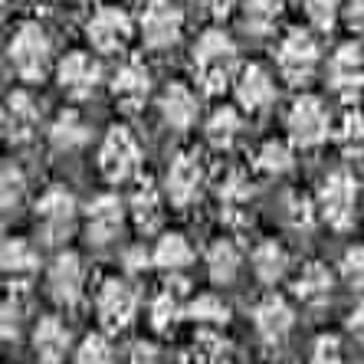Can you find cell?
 Segmentation results:
<instances>
[{
  "instance_id": "obj_9",
  "label": "cell",
  "mask_w": 364,
  "mask_h": 364,
  "mask_svg": "<svg viewBox=\"0 0 364 364\" xmlns=\"http://www.w3.org/2000/svg\"><path fill=\"white\" fill-rule=\"evenodd\" d=\"M138 33V20H132V14L122 7H95L92 17L85 20V40L99 56H119L128 50L132 36Z\"/></svg>"
},
{
  "instance_id": "obj_18",
  "label": "cell",
  "mask_w": 364,
  "mask_h": 364,
  "mask_svg": "<svg viewBox=\"0 0 364 364\" xmlns=\"http://www.w3.org/2000/svg\"><path fill=\"white\" fill-rule=\"evenodd\" d=\"M40 132V105L30 92L17 89L4 102V138L10 144H26Z\"/></svg>"
},
{
  "instance_id": "obj_27",
  "label": "cell",
  "mask_w": 364,
  "mask_h": 364,
  "mask_svg": "<svg viewBox=\"0 0 364 364\" xmlns=\"http://www.w3.org/2000/svg\"><path fill=\"white\" fill-rule=\"evenodd\" d=\"M85 141H89V125H85V119L76 109H66L53 119L50 144L56 148V151H66V154L79 151V148H85Z\"/></svg>"
},
{
  "instance_id": "obj_16",
  "label": "cell",
  "mask_w": 364,
  "mask_h": 364,
  "mask_svg": "<svg viewBox=\"0 0 364 364\" xmlns=\"http://www.w3.org/2000/svg\"><path fill=\"white\" fill-rule=\"evenodd\" d=\"M109 92L122 112H141L151 99V69L141 60H125L109 79Z\"/></svg>"
},
{
  "instance_id": "obj_22",
  "label": "cell",
  "mask_w": 364,
  "mask_h": 364,
  "mask_svg": "<svg viewBox=\"0 0 364 364\" xmlns=\"http://www.w3.org/2000/svg\"><path fill=\"white\" fill-rule=\"evenodd\" d=\"M0 263H4V279L10 286H30L36 279V272H40V253H36L33 243H26V240H17L10 237L4 240V256H0Z\"/></svg>"
},
{
  "instance_id": "obj_8",
  "label": "cell",
  "mask_w": 364,
  "mask_h": 364,
  "mask_svg": "<svg viewBox=\"0 0 364 364\" xmlns=\"http://www.w3.org/2000/svg\"><path fill=\"white\" fill-rule=\"evenodd\" d=\"M335 132L328 109L318 95H299L286 109V135L296 148H318Z\"/></svg>"
},
{
  "instance_id": "obj_6",
  "label": "cell",
  "mask_w": 364,
  "mask_h": 364,
  "mask_svg": "<svg viewBox=\"0 0 364 364\" xmlns=\"http://www.w3.org/2000/svg\"><path fill=\"white\" fill-rule=\"evenodd\" d=\"M358 200H361V187L351 171H331L328 178L318 187V200L315 210L328 227L348 230L358 217Z\"/></svg>"
},
{
  "instance_id": "obj_4",
  "label": "cell",
  "mask_w": 364,
  "mask_h": 364,
  "mask_svg": "<svg viewBox=\"0 0 364 364\" xmlns=\"http://www.w3.org/2000/svg\"><path fill=\"white\" fill-rule=\"evenodd\" d=\"M79 227L76 194L63 184H50L36 200V237L46 246H63Z\"/></svg>"
},
{
  "instance_id": "obj_23",
  "label": "cell",
  "mask_w": 364,
  "mask_h": 364,
  "mask_svg": "<svg viewBox=\"0 0 364 364\" xmlns=\"http://www.w3.org/2000/svg\"><path fill=\"white\" fill-rule=\"evenodd\" d=\"M331 289H335V276H331V269L325 263H305L302 272L296 276V282H292L296 299L302 305H309V309H318V305L328 302Z\"/></svg>"
},
{
  "instance_id": "obj_45",
  "label": "cell",
  "mask_w": 364,
  "mask_h": 364,
  "mask_svg": "<svg viewBox=\"0 0 364 364\" xmlns=\"http://www.w3.org/2000/svg\"><path fill=\"white\" fill-rule=\"evenodd\" d=\"M348 331H351V338L364 345V299L348 312Z\"/></svg>"
},
{
  "instance_id": "obj_24",
  "label": "cell",
  "mask_w": 364,
  "mask_h": 364,
  "mask_svg": "<svg viewBox=\"0 0 364 364\" xmlns=\"http://www.w3.org/2000/svg\"><path fill=\"white\" fill-rule=\"evenodd\" d=\"M128 213H132L135 227L144 230V233L158 230L161 227V220H164V197H161V191H158L151 181L138 184L135 194L128 197Z\"/></svg>"
},
{
  "instance_id": "obj_20",
  "label": "cell",
  "mask_w": 364,
  "mask_h": 364,
  "mask_svg": "<svg viewBox=\"0 0 364 364\" xmlns=\"http://www.w3.org/2000/svg\"><path fill=\"white\" fill-rule=\"evenodd\" d=\"M253 325H256V335L266 345H282L289 338L292 325H296V312H292V305L282 296H266L253 309Z\"/></svg>"
},
{
  "instance_id": "obj_17",
  "label": "cell",
  "mask_w": 364,
  "mask_h": 364,
  "mask_svg": "<svg viewBox=\"0 0 364 364\" xmlns=\"http://www.w3.org/2000/svg\"><path fill=\"white\" fill-rule=\"evenodd\" d=\"M233 99L243 112L259 115L276 102V76L259 63H250V66L240 69L237 82H233Z\"/></svg>"
},
{
  "instance_id": "obj_41",
  "label": "cell",
  "mask_w": 364,
  "mask_h": 364,
  "mask_svg": "<svg viewBox=\"0 0 364 364\" xmlns=\"http://www.w3.org/2000/svg\"><path fill=\"white\" fill-rule=\"evenodd\" d=\"M341 23H345L348 30H364V0H345Z\"/></svg>"
},
{
  "instance_id": "obj_48",
  "label": "cell",
  "mask_w": 364,
  "mask_h": 364,
  "mask_svg": "<svg viewBox=\"0 0 364 364\" xmlns=\"http://www.w3.org/2000/svg\"><path fill=\"white\" fill-rule=\"evenodd\" d=\"M26 4H53V0H26Z\"/></svg>"
},
{
  "instance_id": "obj_47",
  "label": "cell",
  "mask_w": 364,
  "mask_h": 364,
  "mask_svg": "<svg viewBox=\"0 0 364 364\" xmlns=\"http://www.w3.org/2000/svg\"><path fill=\"white\" fill-rule=\"evenodd\" d=\"M76 7H85V4H99V0H73Z\"/></svg>"
},
{
  "instance_id": "obj_25",
  "label": "cell",
  "mask_w": 364,
  "mask_h": 364,
  "mask_svg": "<svg viewBox=\"0 0 364 364\" xmlns=\"http://www.w3.org/2000/svg\"><path fill=\"white\" fill-rule=\"evenodd\" d=\"M151 259L158 269L178 276V272H184L187 266L194 263V250H191L184 233H161L158 243H154V250H151Z\"/></svg>"
},
{
  "instance_id": "obj_3",
  "label": "cell",
  "mask_w": 364,
  "mask_h": 364,
  "mask_svg": "<svg viewBox=\"0 0 364 364\" xmlns=\"http://www.w3.org/2000/svg\"><path fill=\"white\" fill-rule=\"evenodd\" d=\"M276 69H279V79L292 89H305L318 76V66H322V50H318V40H315L309 30L302 26H292L279 36L276 43Z\"/></svg>"
},
{
  "instance_id": "obj_36",
  "label": "cell",
  "mask_w": 364,
  "mask_h": 364,
  "mask_svg": "<svg viewBox=\"0 0 364 364\" xmlns=\"http://www.w3.org/2000/svg\"><path fill=\"white\" fill-rule=\"evenodd\" d=\"M76 364H115V348L105 335H89L76 348Z\"/></svg>"
},
{
  "instance_id": "obj_2",
  "label": "cell",
  "mask_w": 364,
  "mask_h": 364,
  "mask_svg": "<svg viewBox=\"0 0 364 364\" xmlns=\"http://www.w3.org/2000/svg\"><path fill=\"white\" fill-rule=\"evenodd\" d=\"M7 63L17 73L20 82H26V85H36L50 76V73H56L53 36L46 33V26L36 23V20L20 23L7 43Z\"/></svg>"
},
{
  "instance_id": "obj_40",
  "label": "cell",
  "mask_w": 364,
  "mask_h": 364,
  "mask_svg": "<svg viewBox=\"0 0 364 364\" xmlns=\"http://www.w3.org/2000/svg\"><path fill=\"white\" fill-rule=\"evenodd\" d=\"M309 364H345V351H341L338 338H331V335H322V338L315 341Z\"/></svg>"
},
{
  "instance_id": "obj_21",
  "label": "cell",
  "mask_w": 364,
  "mask_h": 364,
  "mask_svg": "<svg viewBox=\"0 0 364 364\" xmlns=\"http://www.w3.org/2000/svg\"><path fill=\"white\" fill-rule=\"evenodd\" d=\"M69 348H73V335H69L63 318L46 315L33 325V355L40 364H63Z\"/></svg>"
},
{
  "instance_id": "obj_31",
  "label": "cell",
  "mask_w": 364,
  "mask_h": 364,
  "mask_svg": "<svg viewBox=\"0 0 364 364\" xmlns=\"http://www.w3.org/2000/svg\"><path fill=\"white\" fill-rule=\"evenodd\" d=\"M240 250L237 243H230V240H217V243L207 250V272H210V279L217 286H227V282L237 279L240 272Z\"/></svg>"
},
{
  "instance_id": "obj_30",
  "label": "cell",
  "mask_w": 364,
  "mask_h": 364,
  "mask_svg": "<svg viewBox=\"0 0 364 364\" xmlns=\"http://www.w3.org/2000/svg\"><path fill=\"white\" fill-rule=\"evenodd\" d=\"M331 141L345 158H361L364 154V112L348 109L341 112V119L335 122Z\"/></svg>"
},
{
  "instance_id": "obj_35",
  "label": "cell",
  "mask_w": 364,
  "mask_h": 364,
  "mask_svg": "<svg viewBox=\"0 0 364 364\" xmlns=\"http://www.w3.org/2000/svg\"><path fill=\"white\" fill-rule=\"evenodd\" d=\"M178 315H181V299H178V292L168 286L161 296L151 302V325L158 331H171L174 322H178Z\"/></svg>"
},
{
  "instance_id": "obj_7",
  "label": "cell",
  "mask_w": 364,
  "mask_h": 364,
  "mask_svg": "<svg viewBox=\"0 0 364 364\" xmlns=\"http://www.w3.org/2000/svg\"><path fill=\"white\" fill-rule=\"evenodd\" d=\"M184 36V10L174 0H144L138 14V40L154 53L174 50Z\"/></svg>"
},
{
  "instance_id": "obj_39",
  "label": "cell",
  "mask_w": 364,
  "mask_h": 364,
  "mask_svg": "<svg viewBox=\"0 0 364 364\" xmlns=\"http://www.w3.org/2000/svg\"><path fill=\"white\" fill-rule=\"evenodd\" d=\"M253 194V187H250V178H246L243 171H227V178L220 184V197L227 203H237V200H246V197Z\"/></svg>"
},
{
  "instance_id": "obj_32",
  "label": "cell",
  "mask_w": 364,
  "mask_h": 364,
  "mask_svg": "<svg viewBox=\"0 0 364 364\" xmlns=\"http://www.w3.org/2000/svg\"><path fill=\"white\" fill-rule=\"evenodd\" d=\"M296 164V154H292V144L289 141H266L259 151H256V171L266 174V178H282L289 174Z\"/></svg>"
},
{
  "instance_id": "obj_19",
  "label": "cell",
  "mask_w": 364,
  "mask_h": 364,
  "mask_svg": "<svg viewBox=\"0 0 364 364\" xmlns=\"http://www.w3.org/2000/svg\"><path fill=\"white\" fill-rule=\"evenodd\" d=\"M158 112H161V122L174 132H191L200 119V102L197 92L184 82H171L161 89L158 95Z\"/></svg>"
},
{
  "instance_id": "obj_43",
  "label": "cell",
  "mask_w": 364,
  "mask_h": 364,
  "mask_svg": "<svg viewBox=\"0 0 364 364\" xmlns=\"http://www.w3.org/2000/svg\"><path fill=\"white\" fill-rule=\"evenodd\" d=\"M207 10H210V17L217 23L230 20L233 14H240V0H207Z\"/></svg>"
},
{
  "instance_id": "obj_13",
  "label": "cell",
  "mask_w": 364,
  "mask_h": 364,
  "mask_svg": "<svg viewBox=\"0 0 364 364\" xmlns=\"http://www.w3.org/2000/svg\"><path fill=\"white\" fill-rule=\"evenodd\" d=\"M325 82L338 99L355 102L364 92V50L358 43H341L338 50L328 56L325 66Z\"/></svg>"
},
{
  "instance_id": "obj_34",
  "label": "cell",
  "mask_w": 364,
  "mask_h": 364,
  "mask_svg": "<svg viewBox=\"0 0 364 364\" xmlns=\"http://www.w3.org/2000/svg\"><path fill=\"white\" fill-rule=\"evenodd\" d=\"M0 200H4V210L14 213L20 203L26 200V174L20 164L7 161L4 164V178H0Z\"/></svg>"
},
{
  "instance_id": "obj_15",
  "label": "cell",
  "mask_w": 364,
  "mask_h": 364,
  "mask_svg": "<svg viewBox=\"0 0 364 364\" xmlns=\"http://www.w3.org/2000/svg\"><path fill=\"white\" fill-rule=\"evenodd\" d=\"M95 312L105 331H122L132 325L138 312V292L125 279H105L95 292Z\"/></svg>"
},
{
  "instance_id": "obj_26",
  "label": "cell",
  "mask_w": 364,
  "mask_h": 364,
  "mask_svg": "<svg viewBox=\"0 0 364 364\" xmlns=\"http://www.w3.org/2000/svg\"><path fill=\"white\" fill-rule=\"evenodd\" d=\"M237 17L250 36H269L282 17V0H240Z\"/></svg>"
},
{
  "instance_id": "obj_1",
  "label": "cell",
  "mask_w": 364,
  "mask_h": 364,
  "mask_svg": "<svg viewBox=\"0 0 364 364\" xmlns=\"http://www.w3.org/2000/svg\"><path fill=\"white\" fill-rule=\"evenodd\" d=\"M191 66H194V79L207 95H217L223 89H233L240 76V50L233 36L220 26H210L203 30L194 40V50H191Z\"/></svg>"
},
{
  "instance_id": "obj_14",
  "label": "cell",
  "mask_w": 364,
  "mask_h": 364,
  "mask_svg": "<svg viewBox=\"0 0 364 364\" xmlns=\"http://www.w3.org/2000/svg\"><path fill=\"white\" fill-rule=\"evenodd\" d=\"M128 213V203L119 200L115 194H99L85 207V240L92 246H109L122 237Z\"/></svg>"
},
{
  "instance_id": "obj_28",
  "label": "cell",
  "mask_w": 364,
  "mask_h": 364,
  "mask_svg": "<svg viewBox=\"0 0 364 364\" xmlns=\"http://www.w3.org/2000/svg\"><path fill=\"white\" fill-rule=\"evenodd\" d=\"M243 132V119H240V112L233 105H223V109L210 112V119L203 122V135H207V144L217 148V151H227L233 148V141L240 138Z\"/></svg>"
},
{
  "instance_id": "obj_42",
  "label": "cell",
  "mask_w": 364,
  "mask_h": 364,
  "mask_svg": "<svg viewBox=\"0 0 364 364\" xmlns=\"http://www.w3.org/2000/svg\"><path fill=\"white\" fill-rule=\"evenodd\" d=\"M20 315H23V309H20V302H4V338H17L20 335Z\"/></svg>"
},
{
  "instance_id": "obj_37",
  "label": "cell",
  "mask_w": 364,
  "mask_h": 364,
  "mask_svg": "<svg viewBox=\"0 0 364 364\" xmlns=\"http://www.w3.org/2000/svg\"><path fill=\"white\" fill-rule=\"evenodd\" d=\"M191 312H194V318L203 325H227L230 322V305L217 296H200L191 305Z\"/></svg>"
},
{
  "instance_id": "obj_33",
  "label": "cell",
  "mask_w": 364,
  "mask_h": 364,
  "mask_svg": "<svg viewBox=\"0 0 364 364\" xmlns=\"http://www.w3.org/2000/svg\"><path fill=\"white\" fill-rule=\"evenodd\" d=\"M305 20L312 30L318 33H331L335 26L341 23V10H345V0H302Z\"/></svg>"
},
{
  "instance_id": "obj_29",
  "label": "cell",
  "mask_w": 364,
  "mask_h": 364,
  "mask_svg": "<svg viewBox=\"0 0 364 364\" xmlns=\"http://www.w3.org/2000/svg\"><path fill=\"white\" fill-rule=\"evenodd\" d=\"M253 272L256 279L266 282V286H276V282L282 279L289 272V253L286 246L276 243V240H266V243H259L253 250Z\"/></svg>"
},
{
  "instance_id": "obj_12",
  "label": "cell",
  "mask_w": 364,
  "mask_h": 364,
  "mask_svg": "<svg viewBox=\"0 0 364 364\" xmlns=\"http://www.w3.org/2000/svg\"><path fill=\"white\" fill-rule=\"evenodd\" d=\"M207 184V168H203L200 154L194 151H181L174 161L168 164V174H164V194L174 207H191V203L200 200V191Z\"/></svg>"
},
{
  "instance_id": "obj_38",
  "label": "cell",
  "mask_w": 364,
  "mask_h": 364,
  "mask_svg": "<svg viewBox=\"0 0 364 364\" xmlns=\"http://www.w3.org/2000/svg\"><path fill=\"white\" fill-rule=\"evenodd\" d=\"M338 266H341V279L351 289L364 292V246H348Z\"/></svg>"
},
{
  "instance_id": "obj_44",
  "label": "cell",
  "mask_w": 364,
  "mask_h": 364,
  "mask_svg": "<svg viewBox=\"0 0 364 364\" xmlns=\"http://www.w3.org/2000/svg\"><path fill=\"white\" fill-rule=\"evenodd\" d=\"M289 220L296 223V227H309L312 223V203L309 200H289Z\"/></svg>"
},
{
  "instance_id": "obj_5",
  "label": "cell",
  "mask_w": 364,
  "mask_h": 364,
  "mask_svg": "<svg viewBox=\"0 0 364 364\" xmlns=\"http://www.w3.org/2000/svg\"><path fill=\"white\" fill-rule=\"evenodd\" d=\"M141 161H144V151H141V141L135 138V132L125 125H112L99 144L102 178L112 181V184H128V181L138 178Z\"/></svg>"
},
{
  "instance_id": "obj_10",
  "label": "cell",
  "mask_w": 364,
  "mask_h": 364,
  "mask_svg": "<svg viewBox=\"0 0 364 364\" xmlns=\"http://www.w3.org/2000/svg\"><path fill=\"white\" fill-rule=\"evenodd\" d=\"M102 63L95 60L89 50H69L60 63H56V85L69 99L85 102L102 89Z\"/></svg>"
},
{
  "instance_id": "obj_11",
  "label": "cell",
  "mask_w": 364,
  "mask_h": 364,
  "mask_svg": "<svg viewBox=\"0 0 364 364\" xmlns=\"http://www.w3.org/2000/svg\"><path fill=\"white\" fill-rule=\"evenodd\" d=\"M85 279H89V272H85L82 256L69 253V250H60L46 269V289L63 309H73L85 299Z\"/></svg>"
},
{
  "instance_id": "obj_46",
  "label": "cell",
  "mask_w": 364,
  "mask_h": 364,
  "mask_svg": "<svg viewBox=\"0 0 364 364\" xmlns=\"http://www.w3.org/2000/svg\"><path fill=\"white\" fill-rule=\"evenodd\" d=\"M128 364H161V358H158V351L151 345H138L132 351V358H128Z\"/></svg>"
}]
</instances>
